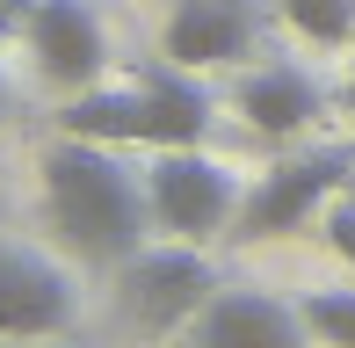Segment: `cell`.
Listing matches in <instances>:
<instances>
[{"instance_id": "cell-1", "label": "cell", "mask_w": 355, "mask_h": 348, "mask_svg": "<svg viewBox=\"0 0 355 348\" xmlns=\"http://www.w3.org/2000/svg\"><path fill=\"white\" fill-rule=\"evenodd\" d=\"M37 174H44V218H51V232L73 247L80 261L123 268L145 247V225H153L145 167L123 160V146L58 131V146H44Z\"/></svg>"}, {"instance_id": "cell-11", "label": "cell", "mask_w": 355, "mask_h": 348, "mask_svg": "<svg viewBox=\"0 0 355 348\" xmlns=\"http://www.w3.org/2000/svg\"><path fill=\"white\" fill-rule=\"evenodd\" d=\"M66 138H102V146H138V80H94L58 109Z\"/></svg>"}, {"instance_id": "cell-5", "label": "cell", "mask_w": 355, "mask_h": 348, "mask_svg": "<svg viewBox=\"0 0 355 348\" xmlns=\"http://www.w3.org/2000/svg\"><path fill=\"white\" fill-rule=\"evenodd\" d=\"M80 320V290L73 276L37 247H8L0 240V334L8 341H44L66 334Z\"/></svg>"}, {"instance_id": "cell-8", "label": "cell", "mask_w": 355, "mask_h": 348, "mask_svg": "<svg viewBox=\"0 0 355 348\" xmlns=\"http://www.w3.org/2000/svg\"><path fill=\"white\" fill-rule=\"evenodd\" d=\"M254 51V8L247 0H174L159 29V58L182 73H218Z\"/></svg>"}, {"instance_id": "cell-3", "label": "cell", "mask_w": 355, "mask_h": 348, "mask_svg": "<svg viewBox=\"0 0 355 348\" xmlns=\"http://www.w3.org/2000/svg\"><path fill=\"white\" fill-rule=\"evenodd\" d=\"M239 196H247V182H239L225 160L196 146H167L153 153V167H145V203H153V225L174 232V240H211V232L232 225Z\"/></svg>"}, {"instance_id": "cell-9", "label": "cell", "mask_w": 355, "mask_h": 348, "mask_svg": "<svg viewBox=\"0 0 355 348\" xmlns=\"http://www.w3.org/2000/svg\"><path fill=\"white\" fill-rule=\"evenodd\" d=\"M211 131V87L182 66H145L138 73V146L167 153V146H203Z\"/></svg>"}, {"instance_id": "cell-15", "label": "cell", "mask_w": 355, "mask_h": 348, "mask_svg": "<svg viewBox=\"0 0 355 348\" xmlns=\"http://www.w3.org/2000/svg\"><path fill=\"white\" fill-rule=\"evenodd\" d=\"M8 37H22V15H15L8 0H0V44H8Z\"/></svg>"}, {"instance_id": "cell-12", "label": "cell", "mask_w": 355, "mask_h": 348, "mask_svg": "<svg viewBox=\"0 0 355 348\" xmlns=\"http://www.w3.org/2000/svg\"><path fill=\"white\" fill-rule=\"evenodd\" d=\"M283 22L319 51H348L355 44V0H283Z\"/></svg>"}, {"instance_id": "cell-13", "label": "cell", "mask_w": 355, "mask_h": 348, "mask_svg": "<svg viewBox=\"0 0 355 348\" xmlns=\"http://www.w3.org/2000/svg\"><path fill=\"white\" fill-rule=\"evenodd\" d=\"M297 312H304V327H312V341L319 348H355V290H304L297 297Z\"/></svg>"}, {"instance_id": "cell-6", "label": "cell", "mask_w": 355, "mask_h": 348, "mask_svg": "<svg viewBox=\"0 0 355 348\" xmlns=\"http://www.w3.org/2000/svg\"><path fill=\"white\" fill-rule=\"evenodd\" d=\"M189 348H319V341H312V327H304L297 305H283V297H268V290L218 283V290L203 297V312L189 320Z\"/></svg>"}, {"instance_id": "cell-7", "label": "cell", "mask_w": 355, "mask_h": 348, "mask_svg": "<svg viewBox=\"0 0 355 348\" xmlns=\"http://www.w3.org/2000/svg\"><path fill=\"white\" fill-rule=\"evenodd\" d=\"M22 44H29V58H37V73L51 87L80 94L109 73V37H102L87 0H37L29 22H22Z\"/></svg>"}, {"instance_id": "cell-16", "label": "cell", "mask_w": 355, "mask_h": 348, "mask_svg": "<svg viewBox=\"0 0 355 348\" xmlns=\"http://www.w3.org/2000/svg\"><path fill=\"white\" fill-rule=\"evenodd\" d=\"M0 109H8V73H0Z\"/></svg>"}, {"instance_id": "cell-4", "label": "cell", "mask_w": 355, "mask_h": 348, "mask_svg": "<svg viewBox=\"0 0 355 348\" xmlns=\"http://www.w3.org/2000/svg\"><path fill=\"white\" fill-rule=\"evenodd\" d=\"M211 290H218V268L203 261L196 247H138V254L116 268V305H123V320H131L138 334L189 327Z\"/></svg>"}, {"instance_id": "cell-2", "label": "cell", "mask_w": 355, "mask_h": 348, "mask_svg": "<svg viewBox=\"0 0 355 348\" xmlns=\"http://www.w3.org/2000/svg\"><path fill=\"white\" fill-rule=\"evenodd\" d=\"M348 182H355V153L348 146L297 153V160H283V167H268V174L247 182V196H239L225 240H232V247H261V240H283V232H304Z\"/></svg>"}, {"instance_id": "cell-10", "label": "cell", "mask_w": 355, "mask_h": 348, "mask_svg": "<svg viewBox=\"0 0 355 348\" xmlns=\"http://www.w3.org/2000/svg\"><path fill=\"white\" fill-rule=\"evenodd\" d=\"M232 109L254 123L261 138H297L319 123V109H327V94L304 66H254L247 80L232 87Z\"/></svg>"}, {"instance_id": "cell-14", "label": "cell", "mask_w": 355, "mask_h": 348, "mask_svg": "<svg viewBox=\"0 0 355 348\" xmlns=\"http://www.w3.org/2000/svg\"><path fill=\"white\" fill-rule=\"evenodd\" d=\"M319 225H327V247H334V254L355 268V182H348L341 196L327 203V211H319Z\"/></svg>"}]
</instances>
